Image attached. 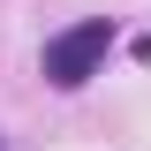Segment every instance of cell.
<instances>
[{
    "label": "cell",
    "mask_w": 151,
    "mask_h": 151,
    "mask_svg": "<svg viewBox=\"0 0 151 151\" xmlns=\"http://www.w3.org/2000/svg\"><path fill=\"white\" fill-rule=\"evenodd\" d=\"M113 53V23L91 15V23H76V30H60L53 45H45V83H60V91H83L98 76V60Z\"/></svg>",
    "instance_id": "6da1fadb"
}]
</instances>
